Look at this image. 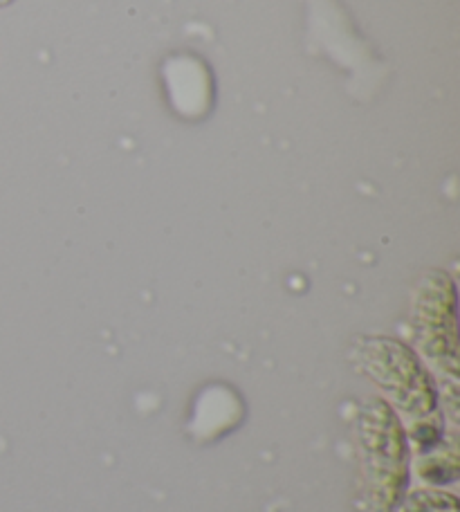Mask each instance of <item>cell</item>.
<instances>
[{"mask_svg": "<svg viewBox=\"0 0 460 512\" xmlns=\"http://www.w3.org/2000/svg\"><path fill=\"white\" fill-rule=\"evenodd\" d=\"M413 326L427 355L456 369V288L447 272L422 277L413 297Z\"/></svg>", "mask_w": 460, "mask_h": 512, "instance_id": "6da1fadb", "label": "cell"}, {"mask_svg": "<svg viewBox=\"0 0 460 512\" xmlns=\"http://www.w3.org/2000/svg\"><path fill=\"white\" fill-rule=\"evenodd\" d=\"M14 0H0V7H7V5H12Z\"/></svg>", "mask_w": 460, "mask_h": 512, "instance_id": "7a4b0ae2", "label": "cell"}]
</instances>
